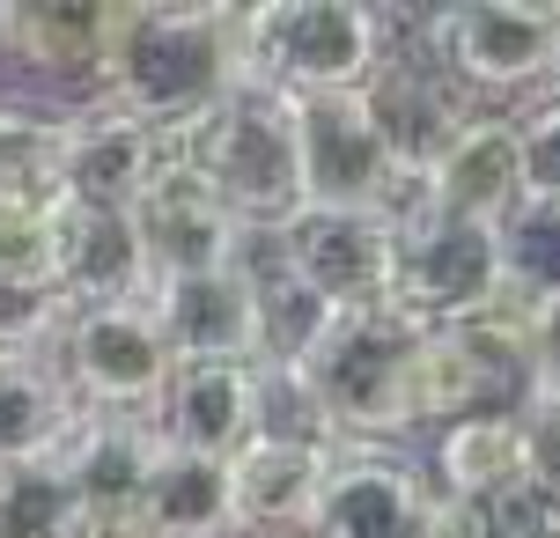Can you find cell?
<instances>
[{
  "mask_svg": "<svg viewBox=\"0 0 560 538\" xmlns=\"http://www.w3.org/2000/svg\"><path fill=\"white\" fill-rule=\"evenodd\" d=\"M244 89V8H118V45L104 89L118 112L185 133L222 96Z\"/></svg>",
  "mask_w": 560,
  "mask_h": 538,
  "instance_id": "6da1fadb",
  "label": "cell"
},
{
  "mask_svg": "<svg viewBox=\"0 0 560 538\" xmlns=\"http://www.w3.org/2000/svg\"><path fill=\"white\" fill-rule=\"evenodd\" d=\"M177 163L222 199L252 236H273V229H288L310 207L295 104L273 96V89H258V82H244L207 118H192L177 133Z\"/></svg>",
  "mask_w": 560,
  "mask_h": 538,
  "instance_id": "7a4b0ae2",
  "label": "cell"
},
{
  "mask_svg": "<svg viewBox=\"0 0 560 538\" xmlns=\"http://www.w3.org/2000/svg\"><path fill=\"white\" fill-rule=\"evenodd\" d=\"M420 332L398 303H369V311H339L332 332L317 340L295 376H303L310 406L325 413L339 443H398L413 435V369H420Z\"/></svg>",
  "mask_w": 560,
  "mask_h": 538,
  "instance_id": "3957f363",
  "label": "cell"
},
{
  "mask_svg": "<svg viewBox=\"0 0 560 538\" xmlns=\"http://www.w3.org/2000/svg\"><path fill=\"white\" fill-rule=\"evenodd\" d=\"M392 59V23L354 0H266L244 8V82L303 96H362Z\"/></svg>",
  "mask_w": 560,
  "mask_h": 538,
  "instance_id": "277c9868",
  "label": "cell"
},
{
  "mask_svg": "<svg viewBox=\"0 0 560 538\" xmlns=\"http://www.w3.org/2000/svg\"><path fill=\"white\" fill-rule=\"evenodd\" d=\"M45 354L89 413H155L177 376L155 303H67Z\"/></svg>",
  "mask_w": 560,
  "mask_h": 538,
  "instance_id": "5b68a950",
  "label": "cell"
},
{
  "mask_svg": "<svg viewBox=\"0 0 560 538\" xmlns=\"http://www.w3.org/2000/svg\"><path fill=\"white\" fill-rule=\"evenodd\" d=\"M413 413L420 428H457L479 413H532V347L524 317L487 311L465 325H428L413 369Z\"/></svg>",
  "mask_w": 560,
  "mask_h": 538,
  "instance_id": "8992f818",
  "label": "cell"
},
{
  "mask_svg": "<svg viewBox=\"0 0 560 538\" xmlns=\"http://www.w3.org/2000/svg\"><path fill=\"white\" fill-rule=\"evenodd\" d=\"M392 303L413 325H465V317L509 311L502 303V229L457 222L428 199L398 207V266H392Z\"/></svg>",
  "mask_w": 560,
  "mask_h": 538,
  "instance_id": "52a82bcc",
  "label": "cell"
},
{
  "mask_svg": "<svg viewBox=\"0 0 560 538\" xmlns=\"http://www.w3.org/2000/svg\"><path fill=\"white\" fill-rule=\"evenodd\" d=\"M420 37H428V59L465 96H516V89L553 82L560 8H546V0H479V8L428 15Z\"/></svg>",
  "mask_w": 560,
  "mask_h": 538,
  "instance_id": "ba28073f",
  "label": "cell"
},
{
  "mask_svg": "<svg viewBox=\"0 0 560 538\" xmlns=\"http://www.w3.org/2000/svg\"><path fill=\"white\" fill-rule=\"evenodd\" d=\"M443 510L450 502L428 465L398 457L392 443H339L310 538H435Z\"/></svg>",
  "mask_w": 560,
  "mask_h": 538,
  "instance_id": "9c48e42d",
  "label": "cell"
},
{
  "mask_svg": "<svg viewBox=\"0 0 560 538\" xmlns=\"http://www.w3.org/2000/svg\"><path fill=\"white\" fill-rule=\"evenodd\" d=\"M280 273H295L310 295L332 311H369L392 303L398 266V214H362V207H303L288 229L266 236Z\"/></svg>",
  "mask_w": 560,
  "mask_h": 538,
  "instance_id": "30bf717a",
  "label": "cell"
},
{
  "mask_svg": "<svg viewBox=\"0 0 560 538\" xmlns=\"http://www.w3.org/2000/svg\"><path fill=\"white\" fill-rule=\"evenodd\" d=\"M303 133V185L310 207H362V214H398L413 185L398 177L392 148L376 133L362 96H303L295 104Z\"/></svg>",
  "mask_w": 560,
  "mask_h": 538,
  "instance_id": "8fae6325",
  "label": "cell"
},
{
  "mask_svg": "<svg viewBox=\"0 0 560 538\" xmlns=\"http://www.w3.org/2000/svg\"><path fill=\"white\" fill-rule=\"evenodd\" d=\"M170 163H177V133L118 112L112 96H82L67 112V207L133 214Z\"/></svg>",
  "mask_w": 560,
  "mask_h": 538,
  "instance_id": "7c38bea8",
  "label": "cell"
},
{
  "mask_svg": "<svg viewBox=\"0 0 560 538\" xmlns=\"http://www.w3.org/2000/svg\"><path fill=\"white\" fill-rule=\"evenodd\" d=\"M155 435L170 451H199V457H236L266 435V369L258 362H177L163 406L148 413Z\"/></svg>",
  "mask_w": 560,
  "mask_h": 538,
  "instance_id": "4fadbf2b",
  "label": "cell"
},
{
  "mask_svg": "<svg viewBox=\"0 0 560 538\" xmlns=\"http://www.w3.org/2000/svg\"><path fill=\"white\" fill-rule=\"evenodd\" d=\"M133 229L140 244H148V266H155V281H185V273H229V266H244L252 258V229L229 214L222 199L207 192L185 163H170L148 199L133 207Z\"/></svg>",
  "mask_w": 560,
  "mask_h": 538,
  "instance_id": "5bb4252c",
  "label": "cell"
},
{
  "mask_svg": "<svg viewBox=\"0 0 560 538\" xmlns=\"http://www.w3.org/2000/svg\"><path fill=\"white\" fill-rule=\"evenodd\" d=\"M369 118H376V133H384V148H392V163L406 185H428V171L450 155V141L465 133V118H472V104H465V89L450 82L435 59H384L376 67V82L362 89Z\"/></svg>",
  "mask_w": 560,
  "mask_h": 538,
  "instance_id": "9a60e30c",
  "label": "cell"
},
{
  "mask_svg": "<svg viewBox=\"0 0 560 538\" xmlns=\"http://www.w3.org/2000/svg\"><path fill=\"white\" fill-rule=\"evenodd\" d=\"M428 472L443 487V502H472V510H502L516 494L546 487V457H538V421L532 413H479V421L435 428V457Z\"/></svg>",
  "mask_w": 560,
  "mask_h": 538,
  "instance_id": "2e32d148",
  "label": "cell"
},
{
  "mask_svg": "<svg viewBox=\"0 0 560 538\" xmlns=\"http://www.w3.org/2000/svg\"><path fill=\"white\" fill-rule=\"evenodd\" d=\"M155 317L177 362H258V273L252 258L229 273H185L155 281Z\"/></svg>",
  "mask_w": 560,
  "mask_h": 538,
  "instance_id": "e0dca14e",
  "label": "cell"
},
{
  "mask_svg": "<svg viewBox=\"0 0 560 538\" xmlns=\"http://www.w3.org/2000/svg\"><path fill=\"white\" fill-rule=\"evenodd\" d=\"M428 207H443L457 222L479 229H502L516 207H524V148H516V112H472L465 133L450 141V155L428 171L420 185Z\"/></svg>",
  "mask_w": 560,
  "mask_h": 538,
  "instance_id": "ac0fdd59",
  "label": "cell"
},
{
  "mask_svg": "<svg viewBox=\"0 0 560 538\" xmlns=\"http://www.w3.org/2000/svg\"><path fill=\"white\" fill-rule=\"evenodd\" d=\"M155 451H163V435L148 413H89L82 406L74 435L59 443V465L82 494V516H133L140 487L155 472Z\"/></svg>",
  "mask_w": 560,
  "mask_h": 538,
  "instance_id": "d6986e66",
  "label": "cell"
},
{
  "mask_svg": "<svg viewBox=\"0 0 560 538\" xmlns=\"http://www.w3.org/2000/svg\"><path fill=\"white\" fill-rule=\"evenodd\" d=\"M118 45V8L74 0V8H0V52L45 74V82H74V89H104Z\"/></svg>",
  "mask_w": 560,
  "mask_h": 538,
  "instance_id": "ffe728a7",
  "label": "cell"
},
{
  "mask_svg": "<svg viewBox=\"0 0 560 538\" xmlns=\"http://www.w3.org/2000/svg\"><path fill=\"white\" fill-rule=\"evenodd\" d=\"M339 443H303V435H258L252 451L229 465L236 480V531H303L317 516L325 472Z\"/></svg>",
  "mask_w": 560,
  "mask_h": 538,
  "instance_id": "44dd1931",
  "label": "cell"
},
{
  "mask_svg": "<svg viewBox=\"0 0 560 538\" xmlns=\"http://www.w3.org/2000/svg\"><path fill=\"white\" fill-rule=\"evenodd\" d=\"M82 421V398L67 391V376L45 347L0 340V465L59 451Z\"/></svg>",
  "mask_w": 560,
  "mask_h": 538,
  "instance_id": "7402d4cb",
  "label": "cell"
},
{
  "mask_svg": "<svg viewBox=\"0 0 560 538\" xmlns=\"http://www.w3.org/2000/svg\"><path fill=\"white\" fill-rule=\"evenodd\" d=\"M133 516L148 538H236V480H229L222 457L163 443Z\"/></svg>",
  "mask_w": 560,
  "mask_h": 538,
  "instance_id": "603a6c76",
  "label": "cell"
},
{
  "mask_svg": "<svg viewBox=\"0 0 560 538\" xmlns=\"http://www.w3.org/2000/svg\"><path fill=\"white\" fill-rule=\"evenodd\" d=\"M155 266L133 214H89L67 207V303H148Z\"/></svg>",
  "mask_w": 560,
  "mask_h": 538,
  "instance_id": "cb8c5ba5",
  "label": "cell"
},
{
  "mask_svg": "<svg viewBox=\"0 0 560 538\" xmlns=\"http://www.w3.org/2000/svg\"><path fill=\"white\" fill-rule=\"evenodd\" d=\"M67 207V112L0 104V214Z\"/></svg>",
  "mask_w": 560,
  "mask_h": 538,
  "instance_id": "d4e9b609",
  "label": "cell"
},
{
  "mask_svg": "<svg viewBox=\"0 0 560 538\" xmlns=\"http://www.w3.org/2000/svg\"><path fill=\"white\" fill-rule=\"evenodd\" d=\"M82 494L67 480L59 451L0 465V538H82Z\"/></svg>",
  "mask_w": 560,
  "mask_h": 538,
  "instance_id": "484cf974",
  "label": "cell"
},
{
  "mask_svg": "<svg viewBox=\"0 0 560 538\" xmlns=\"http://www.w3.org/2000/svg\"><path fill=\"white\" fill-rule=\"evenodd\" d=\"M502 303L516 317L560 303V199H524L502 222Z\"/></svg>",
  "mask_w": 560,
  "mask_h": 538,
  "instance_id": "4316f807",
  "label": "cell"
},
{
  "mask_svg": "<svg viewBox=\"0 0 560 538\" xmlns=\"http://www.w3.org/2000/svg\"><path fill=\"white\" fill-rule=\"evenodd\" d=\"M516 148H524V192L560 199V96L553 89L516 112Z\"/></svg>",
  "mask_w": 560,
  "mask_h": 538,
  "instance_id": "83f0119b",
  "label": "cell"
},
{
  "mask_svg": "<svg viewBox=\"0 0 560 538\" xmlns=\"http://www.w3.org/2000/svg\"><path fill=\"white\" fill-rule=\"evenodd\" d=\"M524 347H532V413H560V303L524 311Z\"/></svg>",
  "mask_w": 560,
  "mask_h": 538,
  "instance_id": "f1b7e54d",
  "label": "cell"
},
{
  "mask_svg": "<svg viewBox=\"0 0 560 538\" xmlns=\"http://www.w3.org/2000/svg\"><path fill=\"white\" fill-rule=\"evenodd\" d=\"M546 89H553V96H560V52H553V82H546Z\"/></svg>",
  "mask_w": 560,
  "mask_h": 538,
  "instance_id": "f546056e",
  "label": "cell"
}]
</instances>
